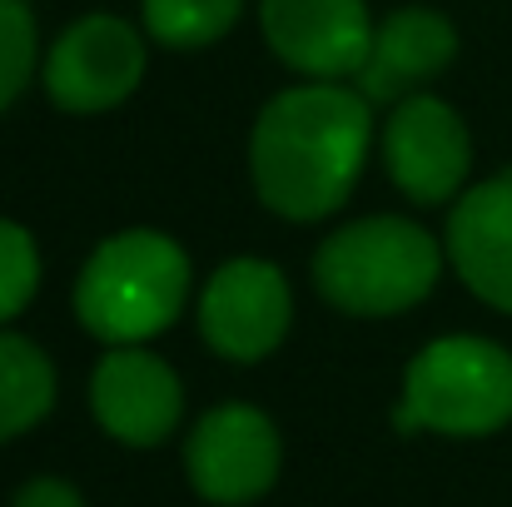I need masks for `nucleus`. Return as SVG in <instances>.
<instances>
[{"instance_id": "6", "label": "nucleus", "mask_w": 512, "mask_h": 507, "mask_svg": "<svg viewBox=\"0 0 512 507\" xmlns=\"http://www.w3.org/2000/svg\"><path fill=\"white\" fill-rule=\"evenodd\" d=\"M294 324V294L279 264L269 259H229L214 269L199 299V334L229 363L269 358Z\"/></svg>"}, {"instance_id": "8", "label": "nucleus", "mask_w": 512, "mask_h": 507, "mask_svg": "<svg viewBox=\"0 0 512 507\" xmlns=\"http://www.w3.org/2000/svg\"><path fill=\"white\" fill-rule=\"evenodd\" d=\"M383 165L413 204L458 199L473 165V140H468L463 115L438 95L398 100V110L383 125Z\"/></svg>"}, {"instance_id": "13", "label": "nucleus", "mask_w": 512, "mask_h": 507, "mask_svg": "<svg viewBox=\"0 0 512 507\" xmlns=\"http://www.w3.org/2000/svg\"><path fill=\"white\" fill-rule=\"evenodd\" d=\"M55 408V368L40 343L0 329V443L30 433Z\"/></svg>"}, {"instance_id": "7", "label": "nucleus", "mask_w": 512, "mask_h": 507, "mask_svg": "<svg viewBox=\"0 0 512 507\" xmlns=\"http://www.w3.org/2000/svg\"><path fill=\"white\" fill-rule=\"evenodd\" d=\"M279 458H284L279 428L269 423V413L249 403L209 408L184 443V468L194 493L224 507L264 498L279 478Z\"/></svg>"}, {"instance_id": "4", "label": "nucleus", "mask_w": 512, "mask_h": 507, "mask_svg": "<svg viewBox=\"0 0 512 507\" xmlns=\"http://www.w3.org/2000/svg\"><path fill=\"white\" fill-rule=\"evenodd\" d=\"M512 423V353L493 338L448 334L418 348L393 408L398 433L488 438Z\"/></svg>"}, {"instance_id": "3", "label": "nucleus", "mask_w": 512, "mask_h": 507, "mask_svg": "<svg viewBox=\"0 0 512 507\" xmlns=\"http://www.w3.org/2000/svg\"><path fill=\"white\" fill-rule=\"evenodd\" d=\"M438 274L443 244L403 214H368L343 224L314 254V289L358 319H388L423 304Z\"/></svg>"}, {"instance_id": "12", "label": "nucleus", "mask_w": 512, "mask_h": 507, "mask_svg": "<svg viewBox=\"0 0 512 507\" xmlns=\"http://www.w3.org/2000/svg\"><path fill=\"white\" fill-rule=\"evenodd\" d=\"M458 55V30L448 15L428 10V5H408L393 10L378 30H373V50L363 60V70L353 75L358 95L368 105H393L408 100L413 85L433 80L438 70H448Z\"/></svg>"}, {"instance_id": "2", "label": "nucleus", "mask_w": 512, "mask_h": 507, "mask_svg": "<svg viewBox=\"0 0 512 507\" xmlns=\"http://www.w3.org/2000/svg\"><path fill=\"white\" fill-rule=\"evenodd\" d=\"M189 299V254L160 229L110 234L75 279V319L110 348L165 334Z\"/></svg>"}, {"instance_id": "5", "label": "nucleus", "mask_w": 512, "mask_h": 507, "mask_svg": "<svg viewBox=\"0 0 512 507\" xmlns=\"http://www.w3.org/2000/svg\"><path fill=\"white\" fill-rule=\"evenodd\" d=\"M145 75V40L120 15L75 20L45 60V95L70 115H100L135 95Z\"/></svg>"}, {"instance_id": "9", "label": "nucleus", "mask_w": 512, "mask_h": 507, "mask_svg": "<svg viewBox=\"0 0 512 507\" xmlns=\"http://www.w3.org/2000/svg\"><path fill=\"white\" fill-rule=\"evenodd\" d=\"M259 25L269 50L309 80H348L373 50L363 0H259Z\"/></svg>"}, {"instance_id": "1", "label": "nucleus", "mask_w": 512, "mask_h": 507, "mask_svg": "<svg viewBox=\"0 0 512 507\" xmlns=\"http://www.w3.org/2000/svg\"><path fill=\"white\" fill-rule=\"evenodd\" d=\"M373 120L368 100L348 85L314 80L279 90L249 135V174L259 199L294 224L329 219L348 204L363 160H368Z\"/></svg>"}, {"instance_id": "16", "label": "nucleus", "mask_w": 512, "mask_h": 507, "mask_svg": "<svg viewBox=\"0 0 512 507\" xmlns=\"http://www.w3.org/2000/svg\"><path fill=\"white\" fill-rule=\"evenodd\" d=\"M35 75V15L25 0H0V110Z\"/></svg>"}, {"instance_id": "14", "label": "nucleus", "mask_w": 512, "mask_h": 507, "mask_svg": "<svg viewBox=\"0 0 512 507\" xmlns=\"http://www.w3.org/2000/svg\"><path fill=\"white\" fill-rule=\"evenodd\" d=\"M239 15L244 0H145V30L170 50H199L224 40Z\"/></svg>"}, {"instance_id": "10", "label": "nucleus", "mask_w": 512, "mask_h": 507, "mask_svg": "<svg viewBox=\"0 0 512 507\" xmlns=\"http://www.w3.org/2000/svg\"><path fill=\"white\" fill-rule=\"evenodd\" d=\"M90 408L100 428L125 448L165 443L184 413L179 373L150 348H110L90 373Z\"/></svg>"}, {"instance_id": "15", "label": "nucleus", "mask_w": 512, "mask_h": 507, "mask_svg": "<svg viewBox=\"0 0 512 507\" xmlns=\"http://www.w3.org/2000/svg\"><path fill=\"white\" fill-rule=\"evenodd\" d=\"M35 284H40V249L30 229L0 219V324L35 299Z\"/></svg>"}, {"instance_id": "17", "label": "nucleus", "mask_w": 512, "mask_h": 507, "mask_svg": "<svg viewBox=\"0 0 512 507\" xmlns=\"http://www.w3.org/2000/svg\"><path fill=\"white\" fill-rule=\"evenodd\" d=\"M15 507H85L80 488L65 483V478H30L20 493H15Z\"/></svg>"}, {"instance_id": "11", "label": "nucleus", "mask_w": 512, "mask_h": 507, "mask_svg": "<svg viewBox=\"0 0 512 507\" xmlns=\"http://www.w3.org/2000/svg\"><path fill=\"white\" fill-rule=\"evenodd\" d=\"M448 259L483 304L512 314V169L458 194L448 214Z\"/></svg>"}]
</instances>
